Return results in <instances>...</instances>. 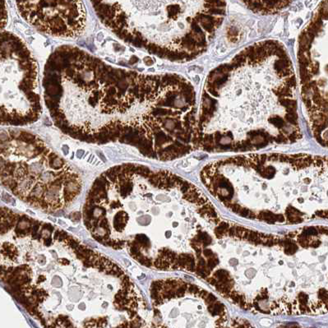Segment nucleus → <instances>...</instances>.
<instances>
[{
  "instance_id": "obj_9",
  "label": "nucleus",
  "mask_w": 328,
  "mask_h": 328,
  "mask_svg": "<svg viewBox=\"0 0 328 328\" xmlns=\"http://www.w3.org/2000/svg\"><path fill=\"white\" fill-rule=\"evenodd\" d=\"M105 174L106 175V177H107V179L111 182L112 184H117V182H118V176H117V174H116L115 173H114V172L112 171L111 169L106 170V171L105 172Z\"/></svg>"
},
{
  "instance_id": "obj_11",
  "label": "nucleus",
  "mask_w": 328,
  "mask_h": 328,
  "mask_svg": "<svg viewBox=\"0 0 328 328\" xmlns=\"http://www.w3.org/2000/svg\"><path fill=\"white\" fill-rule=\"evenodd\" d=\"M7 23V10L5 7V4L3 0V10H2V30L4 29V26Z\"/></svg>"
},
{
  "instance_id": "obj_14",
  "label": "nucleus",
  "mask_w": 328,
  "mask_h": 328,
  "mask_svg": "<svg viewBox=\"0 0 328 328\" xmlns=\"http://www.w3.org/2000/svg\"><path fill=\"white\" fill-rule=\"evenodd\" d=\"M125 243H126V242L123 241V240H119V241H116L115 243H114V245L113 246V248L115 249V250H117V249H121L122 248H123V246H124Z\"/></svg>"
},
{
  "instance_id": "obj_8",
  "label": "nucleus",
  "mask_w": 328,
  "mask_h": 328,
  "mask_svg": "<svg viewBox=\"0 0 328 328\" xmlns=\"http://www.w3.org/2000/svg\"><path fill=\"white\" fill-rule=\"evenodd\" d=\"M63 195H64L65 202H66V203H69L71 201L73 200V198H74L77 194L76 192H74L69 191V190H68L67 188H65L64 187Z\"/></svg>"
},
{
  "instance_id": "obj_12",
  "label": "nucleus",
  "mask_w": 328,
  "mask_h": 328,
  "mask_svg": "<svg viewBox=\"0 0 328 328\" xmlns=\"http://www.w3.org/2000/svg\"><path fill=\"white\" fill-rule=\"evenodd\" d=\"M99 226L104 228V229L107 230H109V225L108 220H107V219L105 218V217H103V218H102V220H101V223H100V224H99Z\"/></svg>"
},
{
  "instance_id": "obj_19",
  "label": "nucleus",
  "mask_w": 328,
  "mask_h": 328,
  "mask_svg": "<svg viewBox=\"0 0 328 328\" xmlns=\"http://www.w3.org/2000/svg\"><path fill=\"white\" fill-rule=\"evenodd\" d=\"M58 262H60L61 264H63V265H69V264L70 263L69 260L65 259V258H62V259H59V260H58Z\"/></svg>"
},
{
  "instance_id": "obj_20",
  "label": "nucleus",
  "mask_w": 328,
  "mask_h": 328,
  "mask_svg": "<svg viewBox=\"0 0 328 328\" xmlns=\"http://www.w3.org/2000/svg\"><path fill=\"white\" fill-rule=\"evenodd\" d=\"M60 233H61V230H57L55 233H54V239H56V240H58V238H59V236H60Z\"/></svg>"
},
{
  "instance_id": "obj_15",
  "label": "nucleus",
  "mask_w": 328,
  "mask_h": 328,
  "mask_svg": "<svg viewBox=\"0 0 328 328\" xmlns=\"http://www.w3.org/2000/svg\"><path fill=\"white\" fill-rule=\"evenodd\" d=\"M69 236L68 235V234L65 232V231H63L61 230V233H60V236H59V238H58V241L59 242H63V241H65L67 238H69Z\"/></svg>"
},
{
  "instance_id": "obj_16",
  "label": "nucleus",
  "mask_w": 328,
  "mask_h": 328,
  "mask_svg": "<svg viewBox=\"0 0 328 328\" xmlns=\"http://www.w3.org/2000/svg\"><path fill=\"white\" fill-rule=\"evenodd\" d=\"M43 229H44V230H49L50 232H53L54 230V226L52 225V224H43Z\"/></svg>"
},
{
  "instance_id": "obj_6",
  "label": "nucleus",
  "mask_w": 328,
  "mask_h": 328,
  "mask_svg": "<svg viewBox=\"0 0 328 328\" xmlns=\"http://www.w3.org/2000/svg\"><path fill=\"white\" fill-rule=\"evenodd\" d=\"M120 187V194L123 198H126L128 195H129L131 193V192L133 190V183H132V180L128 181L125 185L123 186H121Z\"/></svg>"
},
{
  "instance_id": "obj_1",
  "label": "nucleus",
  "mask_w": 328,
  "mask_h": 328,
  "mask_svg": "<svg viewBox=\"0 0 328 328\" xmlns=\"http://www.w3.org/2000/svg\"><path fill=\"white\" fill-rule=\"evenodd\" d=\"M297 77L276 40L257 42L211 70L198 114L196 148L243 152L302 138Z\"/></svg>"
},
{
  "instance_id": "obj_21",
  "label": "nucleus",
  "mask_w": 328,
  "mask_h": 328,
  "mask_svg": "<svg viewBox=\"0 0 328 328\" xmlns=\"http://www.w3.org/2000/svg\"><path fill=\"white\" fill-rule=\"evenodd\" d=\"M45 281V276H40L39 278H38V281H37V283H40L42 281Z\"/></svg>"
},
{
  "instance_id": "obj_23",
  "label": "nucleus",
  "mask_w": 328,
  "mask_h": 328,
  "mask_svg": "<svg viewBox=\"0 0 328 328\" xmlns=\"http://www.w3.org/2000/svg\"><path fill=\"white\" fill-rule=\"evenodd\" d=\"M170 235H171V232H170V231L166 232V237H167V238H170Z\"/></svg>"
},
{
  "instance_id": "obj_13",
  "label": "nucleus",
  "mask_w": 328,
  "mask_h": 328,
  "mask_svg": "<svg viewBox=\"0 0 328 328\" xmlns=\"http://www.w3.org/2000/svg\"><path fill=\"white\" fill-rule=\"evenodd\" d=\"M106 323H107V318L106 317H100L97 320V327H105Z\"/></svg>"
},
{
  "instance_id": "obj_18",
  "label": "nucleus",
  "mask_w": 328,
  "mask_h": 328,
  "mask_svg": "<svg viewBox=\"0 0 328 328\" xmlns=\"http://www.w3.org/2000/svg\"><path fill=\"white\" fill-rule=\"evenodd\" d=\"M52 243H53V239H52V238H51L50 236V237H48V238H44V245H46V246H50L51 244H52Z\"/></svg>"
},
{
  "instance_id": "obj_5",
  "label": "nucleus",
  "mask_w": 328,
  "mask_h": 328,
  "mask_svg": "<svg viewBox=\"0 0 328 328\" xmlns=\"http://www.w3.org/2000/svg\"><path fill=\"white\" fill-rule=\"evenodd\" d=\"M128 220V215L125 211H120L116 214L115 216H114V227L116 230L121 232L125 228V225H126Z\"/></svg>"
},
{
  "instance_id": "obj_10",
  "label": "nucleus",
  "mask_w": 328,
  "mask_h": 328,
  "mask_svg": "<svg viewBox=\"0 0 328 328\" xmlns=\"http://www.w3.org/2000/svg\"><path fill=\"white\" fill-rule=\"evenodd\" d=\"M65 241H66V243H67V244L70 246V248L73 249V250H75V249H77V247L80 245L78 242L76 241V240H75L74 238H71L70 236H69V238H67V239H66Z\"/></svg>"
},
{
  "instance_id": "obj_3",
  "label": "nucleus",
  "mask_w": 328,
  "mask_h": 328,
  "mask_svg": "<svg viewBox=\"0 0 328 328\" xmlns=\"http://www.w3.org/2000/svg\"><path fill=\"white\" fill-rule=\"evenodd\" d=\"M26 22L50 36L75 39L87 25L82 0H16Z\"/></svg>"
},
{
  "instance_id": "obj_22",
  "label": "nucleus",
  "mask_w": 328,
  "mask_h": 328,
  "mask_svg": "<svg viewBox=\"0 0 328 328\" xmlns=\"http://www.w3.org/2000/svg\"><path fill=\"white\" fill-rule=\"evenodd\" d=\"M90 2H91V4H92V5H93V6H94L95 4H97V3H98V2H99V1H100V0H90ZM119 1V0H118V1H117V3H118Z\"/></svg>"
},
{
  "instance_id": "obj_2",
  "label": "nucleus",
  "mask_w": 328,
  "mask_h": 328,
  "mask_svg": "<svg viewBox=\"0 0 328 328\" xmlns=\"http://www.w3.org/2000/svg\"><path fill=\"white\" fill-rule=\"evenodd\" d=\"M1 123L23 126L41 114L38 66L24 41L15 34H1Z\"/></svg>"
},
{
  "instance_id": "obj_17",
  "label": "nucleus",
  "mask_w": 328,
  "mask_h": 328,
  "mask_svg": "<svg viewBox=\"0 0 328 328\" xmlns=\"http://www.w3.org/2000/svg\"><path fill=\"white\" fill-rule=\"evenodd\" d=\"M110 206H111V208L114 209V208H118V207L122 206V205H121V203L119 201H117V202H112Z\"/></svg>"
},
{
  "instance_id": "obj_7",
  "label": "nucleus",
  "mask_w": 328,
  "mask_h": 328,
  "mask_svg": "<svg viewBox=\"0 0 328 328\" xmlns=\"http://www.w3.org/2000/svg\"><path fill=\"white\" fill-rule=\"evenodd\" d=\"M136 240L139 242L142 248L148 249L150 248V241L148 238L144 234H138L136 236Z\"/></svg>"
},
{
  "instance_id": "obj_4",
  "label": "nucleus",
  "mask_w": 328,
  "mask_h": 328,
  "mask_svg": "<svg viewBox=\"0 0 328 328\" xmlns=\"http://www.w3.org/2000/svg\"><path fill=\"white\" fill-rule=\"evenodd\" d=\"M252 12L262 15L276 14L288 7L294 0H240Z\"/></svg>"
},
{
  "instance_id": "obj_24",
  "label": "nucleus",
  "mask_w": 328,
  "mask_h": 328,
  "mask_svg": "<svg viewBox=\"0 0 328 328\" xmlns=\"http://www.w3.org/2000/svg\"><path fill=\"white\" fill-rule=\"evenodd\" d=\"M177 225H178V223H176V222H174V223H173V227H176Z\"/></svg>"
},
{
  "instance_id": "obj_25",
  "label": "nucleus",
  "mask_w": 328,
  "mask_h": 328,
  "mask_svg": "<svg viewBox=\"0 0 328 328\" xmlns=\"http://www.w3.org/2000/svg\"><path fill=\"white\" fill-rule=\"evenodd\" d=\"M82 307H85V306H84V304H83V303H82V304H81V305L79 306V308H81V309H82Z\"/></svg>"
}]
</instances>
